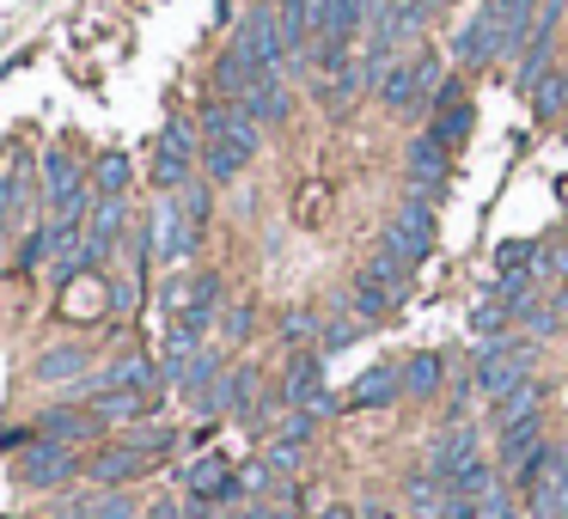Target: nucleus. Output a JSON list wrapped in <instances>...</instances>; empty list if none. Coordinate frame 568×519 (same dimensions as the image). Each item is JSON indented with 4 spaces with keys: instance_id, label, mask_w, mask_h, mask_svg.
I'll return each instance as SVG.
<instances>
[{
    "instance_id": "obj_1",
    "label": "nucleus",
    "mask_w": 568,
    "mask_h": 519,
    "mask_svg": "<svg viewBox=\"0 0 568 519\" xmlns=\"http://www.w3.org/2000/svg\"><path fill=\"white\" fill-rule=\"evenodd\" d=\"M404 282H409V263L379 251L355 282V318H385L392 306H404Z\"/></svg>"
},
{
    "instance_id": "obj_2",
    "label": "nucleus",
    "mask_w": 568,
    "mask_h": 519,
    "mask_svg": "<svg viewBox=\"0 0 568 519\" xmlns=\"http://www.w3.org/2000/svg\"><path fill=\"white\" fill-rule=\"evenodd\" d=\"M385 251L404 263H422L434 251V208L422 196H409L404 208L392 214V226H385Z\"/></svg>"
},
{
    "instance_id": "obj_3",
    "label": "nucleus",
    "mask_w": 568,
    "mask_h": 519,
    "mask_svg": "<svg viewBox=\"0 0 568 519\" xmlns=\"http://www.w3.org/2000/svg\"><path fill=\"white\" fill-rule=\"evenodd\" d=\"M562 7H568V0H544L538 26L526 31V43H519V68H514L519 92H531L544 80V68H550V43H556V26H562Z\"/></svg>"
},
{
    "instance_id": "obj_4",
    "label": "nucleus",
    "mask_w": 568,
    "mask_h": 519,
    "mask_svg": "<svg viewBox=\"0 0 568 519\" xmlns=\"http://www.w3.org/2000/svg\"><path fill=\"white\" fill-rule=\"evenodd\" d=\"M526 367H531V343H489L477 355V385L489 397H507L514 385H526Z\"/></svg>"
},
{
    "instance_id": "obj_5",
    "label": "nucleus",
    "mask_w": 568,
    "mask_h": 519,
    "mask_svg": "<svg viewBox=\"0 0 568 519\" xmlns=\"http://www.w3.org/2000/svg\"><path fill=\"white\" fill-rule=\"evenodd\" d=\"M190 160H202V153H196V129H190L184 116H172V123L160 129V160H153V184H160V190L190 184Z\"/></svg>"
},
{
    "instance_id": "obj_6",
    "label": "nucleus",
    "mask_w": 568,
    "mask_h": 519,
    "mask_svg": "<svg viewBox=\"0 0 568 519\" xmlns=\"http://www.w3.org/2000/svg\"><path fill=\"white\" fill-rule=\"evenodd\" d=\"M233 50H239V55H251L257 68H270V74L282 68L287 43H282V26H275V7H257V13H245V19H239Z\"/></svg>"
},
{
    "instance_id": "obj_7",
    "label": "nucleus",
    "mask_w": 568,
    "mask_h": 519,
    "mask_svg": "<svg viewBox=\"0 0 568 519\" xmlns=\"http://www.w3.org/2000/svg\"><path fill=\"white\" fill-rule=\"evenodd\" d=\"M404 165H409V184H416V196H440V190L453 184V147H446V141H434V135H416V141H409Z\"/></svg>"
},
{
    "instance_id": "obj_8",
    "label": "nucleus",
    "mask_w": 568,
    "mask_h": 519,
    "mask_svg": "<svg viewBox=\"0 0 568 519\" xmlns=\"http://www.w3.org/2000/svg\"><path fill=\"white\" fill-rule=\"evenodd\" d=\"M470 123H477V111H470V92L458 86V80H446L440 92H434V141H446V147H465L470 141Z\"/></svg>"
},
{
    "instance_id": "obj_9",
    "label": "nucleus",
    "mask_w": 568,
    "mask_h": 519,
    "mask_svg": "<svg viewBox=\"0 0 568 519\" xmlns=\"http://www.w3.org/2000/svg\"><path fill=\"white\" fill-rule=\"evenodd\" d=\"M202 129H209V141H239V147H251V153H257V141H263V123L239 99H214L209 111H202Z\"/></svg>"
},
{
    "instance_id": "obj_10",
    "label": "nucleus",
    "mask_w": 568,
    "mask_h": 519,
    "mask_svg": "<svg viewBox=\"0 0 568 519\" xmlns=\"http://www.w3.org/2000/svg\"><path fill=\"white\" fill-rule=\"evenodd\" d=\"M74 477V452H68L62 440H38L26 458H19V482H31V489H55V482Z\"/></svg>"
},
{
    "instance_id": "obj_11",
    "label": "nucleus",
    "mask_w": 568,
    "mask_h": 519,
    "mask_svg": "<svg viewBox=\"0 0 568 519\" xmlns=\"http://www.w3.org/2000/svg\"><path fill=\"white\" fill-rule=\"evenodd\" d=\"M453 62L458 68H489V62H501V26H495L489 13H477L465 31L453 38Z\"/></svg>"
},
{
    "instance_id": "obj_12",
    "label": "nucleus",
    "mask_w": 568,
    "mask_h": 519,
    "mask_svg": "<svg viewBox=\"0 0 568 519\" xmlns=\"http://www.w3.org/2000/svg\"><path fill=\"white\" fill-rule=\"evenodd\" d=\"M282 404L294 409H331V397H324V360L318 355H300L294 367H287V385H282Z\"/></svg>"
},
{
    "instance_id": "obj_13",
    "label": "nucleus",
    "mask_w": 568,
    "mask_h": 519,
    "mask_svg": "<svg viewBox=\"0 0 568 519\" xmlns=\"http://www.w3.org/2000/svg\"><path fill=\"white\" fill-rule=\"evenodd\" d=\"M263 74H270V68H257V62H251V55L226 50L221 62H214V92H221V99H239V104H245L251 92L263 86Z\"/></svg>"
},
{
    "instance_id": "obj_14",
    "label": "nucleus",
    "mask_w": 568,
    "mask_h": 519,
    "mask_svg": "<svg viewBox=\"0 0 568 519\" xmlns=\"http://www.w3.org/2000/svg\"><path fill=\"white\" fill-rule=\"evenodd\" d=\"M367 26V0H318V43H343Z\"/></svg>"
},
{
    "instance_id": "obj_15",
    "label": "nucleus",
    "mask_w": 568,
    "mask_h": 519,
    "mask_svg": "<svg viewBox=\"0 0 568 519\" xmlns=\"http://www.w3.org/2000/svg\"><path fill=\"white\" fill-rule=\"evenodd\" d=\"M538 7L544 0H489V19L501 26V55L526 43V31L538 26Z\"/></svg>"
},
{
    "instance_id": "obj_16",
    "label": "nucleus",
    "mask_w": 568,
    "mask_h": 519,
    "mask_svg": "<svg viewBox=\"0 0 568 519\" xmlns=\"http://www.w3.org/2000/svg\"><path fill=\"white\" fill-rule=\"evenodd\" d=\"M531 519H568V446L556 452L550 477L531 489Z\"/></svg>"
},
{
    "instance_id": "obj_17",
    "label": "nucleus",
    "mask_w": 568,
    "mask_h": 519,
    "mask_svg": "<svg viewBox=\"0 0 568 519\" xmlns=\"http://www.w3.org/2000/svg\"><path fill=\"white\" fill-rule=\"evenodd\" d=\"M245 165H251V147H239V141H209V147H202V172H209V184H233Z\"/></svg>"
},
{
    "instance_id": "obj_18",
    "label": "nucleus",
    "mask_w": 568,
    "mask_h": 519,
    "mask_svg": "<svg viewBox=\"0 0 568 519\" xmlns=\"http://www.w3.org/2000/svg\"><path fill=\"white\" fill-rule=\"evenodd\" d=\"M397 391H404V373H392V367H373V373H361V379H355V391H348V404H355V409H379V404H392Z\"/></svg>"
},
{
    "instance_id": "obj_19",
    "label": "nucleus",
    "mask_w": 568,
    "mask_h": 519,
    "mask_svg": "<svg viewBox=\"0 0 568 519\" xmlns=\"http://www.w3.org/2000/svg\"><path fill=\"white\" fill-rule=\"evenodd\" d=\"M141 470H148V452H141V446H111V452L92 458V482H129V477H141Z\"/></svg>"
},
{
    "instance_id": "obj_20",
    "label": "nucleus",
    "mask_w": 568,
    "mask_h": 519,
    "mask_svg": "<svg viewBox=\"0 0 568 519\" xmlns=\"http://www.w3.org/2000/svg\"><path fill=\"white\" fill-rule=\"evenodd\" d=\"M470 458H477V434H470V428H453L446 440H434V477L446 482L458 465H470Z\"/></svg>"
},
{
    "instance_id": "obj_21",
    "label": "nucleus",
    "mask_w": 568,
    "mask_h": 519,
    "mask_svg": "<svg viewBox=\"0 0 568 519\" xmlns=\"http://www.w3.org/2000/svg\"><path fill=\"white\" fill-rule=\"evenodd\" d=\"M245 111L257 116V123H287V111H294V99H287V86L275 74H263V86L245 99Z\"/></svg>"
},
{
    "instance_id": "obj_22",
    "label": "nucleus",
    "mask_w": 568,
    "mask_h": 519,
    "mask_svg": "<svg viewBox=\"0 0 568 519\" xmlns=\"http://www.w3.org/2000/svg\"><path fill=\"white\" fill-rule=\"evenodd\" d=\"M92 428H99V416H92V409H50V416H43L38 421V434H43V440H80V434H92Z\"/></svg>"
},
{
    "instance_id": "obj_23",
    "label": "nucleus",
    "mask_w": 568,
    "mask_h": 519,
    "mask_svg": "<svg viewBox=\"0 0 568 519\" xmlns=\"http://www.w3.org/2000/svg\"><path fill=\"white\" fill-rule=\"evenodd\" d=\"M148 409H153L148 391H99L92 416H99V421H129V416H148Z\"/></svg>"
},
{
    "instance_id": "obj_24",
    "label": "nucleus",
    "mask_w": 568,
    "mask_h": 519,
    "mask_svg": "<svg viewBox=\"0 0 568 519\" xmlns=\"http://www.w3.org/2000/svg\"><path fill=\"white\" fill-rule=\"evenodd\" d=\"M214 306H221V282L214 275H202V282H190V306H184V330L202 336V324L214 318Z\"/></svg>"
},
{
    "instance_id": "obj_25",
    "label": "nucleus",
    "mask_w": 568,
    "mask_h": 519,
    "mask_svg": "<svg viewBox=\"0 0 568 519\" xmlns=\"http://www.w3.org/2000/svg\"><path fill=\"white\" fill-rule=\"evenodd\" d=\"M74 373H87V348L62 343V348H50V355H38V379H43V385H55V379H74Z\"/></svg>"
},
{
    "instance_id": "obj_26",
    "label": "nucleus",
    "mask_w": 568,
    "mask_h": 519,
    "mask_svg": "<svg viewBox=\"0 0 568 519\" xmlns=\"http://www.w3.org/2000/svg\"><path fill=\"white\" fill-rule=\"evenodd\" d=\"M538 416V385H514V391L507 397H495V421H501V428H514V421H531Z\"/></svg>"
},
{
    "instance_id": "obj_27",
    "label": "nucleus",
    "mask_w": 568,
    "mask_h": 519,
    "mask_svg": "<svg viewBox=\"0 0 568 519\" xmlns=\"http://www.w3.org/2000/svg\"><path fill=\"white\" fill-rule=\"evenodd\" d=\"M148 385H153V367L141 355H129V360H116V367L99 379V391H148Z\"/></svg>"
},
{
    "instance_id": "obj_28",
    "label": "nucleus",
    "mask_w": 568,
    "mask_h": 519,
    "mask_svg": "<svg viewBox=\"0 0 568 519\" xmlns=\"http://www.w3.org/2000/svg\"><path fill=\"white\" fill-rule=\"evenodd\" d=\"M538 452V416L531 421H514V428H501V465H526V458Z\"/></svg>"
},
{
    "instance_id": "obj_29",
    "label": "nucleus",
    "mask_w": 568,
    "mask_h": 519,
    "mask_svg": "<svg viewBox=\"0 0 568 519\" xmlns=\"http://www.w3.org/2000/svg\"><path fill=\"white\" fill-rule=\"evenodd\" d=\"M531 111H538L544 123L568 111V74H562V68H556V74H544L538 86H531Z\"/></svg>"
},
{
    "instance_id": "obj_30",
    "label": "nucleus",
    "mask_w": 568,
    "mask_h": 519,
    "mask_svg": "<svg viewBox=\"0 0 568 519\" xmlns=\"http://www.w3.org/2000/svg\"><path fill=\"white\" fill-rule=\"evenodd\" d=\"M440 379H446L440 355H416V360L404 367V391H409V397H434V391H440Z\"/></svg>"
},
{
    "instance_id": "obj_31",
    "label": "nucleus",
    "mask_w": 568,
    "mask_h": 519,
    "mask_svg": "<svg viewBox=\"0 0 568 519\" xmlns=\"http://www.w3.org/2000/svg\"><path fill=\"white\" fill-rule=\"evenodd\" d=\"M446 489H453V495H470V501H483V495L495 489V470L483 465V458H470V465H458L453 477H446Z\"/></svg>"
},
{
    "instance_id": "obj_32",
    "label": "nucleus",
    "mask_w": 568,
    "mask_h": 519,
    "mask_svg": "<svg viewBox=\"0 0 568 519\" xmlns=\"http://www.w3.org/2000/svg\"><path fill=\"white\" fill-rule=\"evenodd\" d=\"M92 184H99L104 196H123V190H129V160H123V153H104L99 172H92Z\"/></svg>"
},
{
    "instance_id": "obj_33",
    "label": "nucleus",
    "mask_w": 568,
    "mask_h": 519,
    "mask_svg": "<svg viewBox=\"0 0 568 519\" xmlns=\"http://www.w3.org/2000/svg\"><path fill=\"white\" fill-rule=\"evenodd\" d=\"M50 251H55V238H50V226H38V233H26V245H19V269H38V263L43 257H50Z\"/></svg>"
},
{
    "instance_id": "obj_34",
    "label": "nucleus",
    "mask_w": 568,
    "mask_h": 519,
    "mask_svg": "<svg viewBox=\"0 0 568 519\" xmlns=\"http://www.w3.org/2000/svg\"><path fill=\"white\" fill-rule=\"evenodd\" d=\"M507 318H514V306H507V299H489V306H477V330H483V336L501 330Z\"/></svg>"
},
{
    "instance_id": "obj_35",
    "label": "nucleus",
    "mask_w": 568,
    "mask_h": 519,
    "mask_svg": "<svg viewBox=\"0 0 568 519\" xmlns=\"http://www.w3.org/2000/svg\"><path fill=\"white\" fill-rule=\"evenodd\" d=\"M99 306H104V294H99V287L87 282V294H68V306H62V312H74V318H92V312H99Z\"/></svg>"
},
{
    "instance_id": "obj_36",
    "label": "nucleus",
    "mask_w": 568,
    "mask_h": 519,
    "mask_svg": "<svg viewBox=\"0 0 568 519\" xmlns=\"http://www.w3.org/2000/svg\"><path fill=\"white\" fill-rule=\"evenodd\" d=\"M129 513H135V507H129L123 495H111V501H99V507H92L87 519H129Z\"/></svg>"
},
{
    "instance_id": "obj_37",
    "label": "nucleus",
    "mask_w": 568,
    "mask_h": 519,
    "mask_svg": "<svg viewBox=\"0 0 568 519\" xmlns=\"http://www.w3.org/2000/svg\"><path fill=\"white\" fill-rule=\"evenodd\" d=\"M282 330L294 336V343H300V336H312V312H287V318H282Z\"/></svg>"
},
{
    "instance_id": "obj_38",
    "label": "nucleus",
    "mask_w": 568,
    "mask_h": 519,
    "mask_svg": "<svg viewBox=\"0 0 568 519\" xmlns=\"http://www.w3.org/2000/svg\"><path fill=\"white\" fill-rule=\"evenodd\" d=\"M531 245H501V269H526Z\"/></svg>"
},
{
    "instance_id": "obj_39",
    "label": "nucleus",
    "mask_w": 568,
    "mask_h": 519,
    "mask_svg": "<svg viewBox=\"0 0 568 519\" xmlns=\"http://www.w3.org/2000/svg\"><path fill=\"white\" fill-rule=\"evenodd\" d=\"M226 330L245 336V330H251V312H245V306H233V312H226Z\"/></svg>"
},
{
    "instance_id": "obj_40",
    "label": "nucleus",
    "mask_w": 568,
    "mask_h": 519,
    "mask_svg": "<svg viewBox=\"0 0 568 519\" xmlns=\"http://www.w3.org/2000/svg\"><path fill=\"white\" fill-rule=\"evenodd\" d=\"M348 336H355V324H331V336H324V348H343Z\"/></svg>"
},
{
    "instance_id": "obj_41",
    "label": "nucleus",
    "mask_w": 568,
    "mask_h": 519,
    "mask_svg": "<svg viewBox=\"0 0 568 519\" xmlns=\"http://www.w3.org/2000/svg\"><path fill=\"white\" fill-rule=\"evenodd\" d=\"M148 519H184V513H178V507H172V501H160V507H153V513H148Z\"/></svg>"
},
{
    "instance_id": "obj_42",
    "label": "nucleus",
    "mask_w": 568,
    "mask_h": 519,
    "mask_svg": "<svg viewBox=\"0 0 568 519\" xmlns=\"http://www.w3.org/2000/svg\"><path fill=\"white\" fill-rule=\"evenodd\" d=\"M318 519H355V513H348V507H324Z\"/></svg>"
},
{
    "instance_id": "obj_43",
    "label": "nucleus",
    "mask_w": 568,
    "mask_h": 519,
    "mask_svg": "<svg viewBox=\"0 0 568 519\" xmlns=\"http://www.w3.org/2000/svg\"><path fill=\"white\" fill-rule=\"evenodd\" d=\"M440 7H453V0H440Z\"/></svg>"
},
{
    "instance_id": "obj_44",
    "label": "nucleus",
    "mask_w": 568,
    "mask_h": 519,
    "mask_svg": "<svg viewBox=\"0 0 568 519\" xmlns=\"http://www.w3.org/2000/svg\"><path fill=\"white\" fill-rule=\"evenodd\" d=\"M275 519H287V513H275Z\"/></svg>"
},
{
    "instance_id": "obj_45",
    "label": "nucleus",
    "mask_w": 568,
    "mask_h": 519,
    "mask_svg": "<svg viewBox=\"0 0 568 519\" xmlns=\"http://www.w3.org/2000/svg\"><path fill=\"white\" fill-rule=\"evenodd\" d=\"M562 74H568V68H562Z\"/></svg>"
}]
</instances>
